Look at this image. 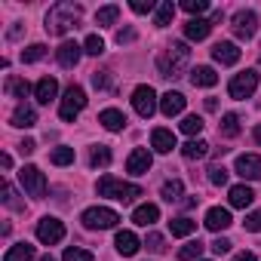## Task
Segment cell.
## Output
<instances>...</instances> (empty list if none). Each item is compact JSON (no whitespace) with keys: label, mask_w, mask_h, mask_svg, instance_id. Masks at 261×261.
I'll return each mask as SVG.
<instances>
[{"label":"cell","mask_w":261,"mask_h":261,"mask_svg":"<svg viewBox=\"0 0 261 261\" xmlns=\"http://www.w3.org/2000/svg\"><path fill=\"white\" fill-rule=\"evenodd\" d=\"M46 56V46L43 43H31L28 49H22V62H40Z\"/></svg>","instance_id":"cell-41"},{"label":"cell","mask_w":261,"mask_h":261,"mask_svg":"<svg viewBox=\"0 0 261 261\" xmlns=\"http://www.w3.org/2000/svg\"><path fill=\"white\" fill-rule=\"evenodd\" d=\"M56 92H59L56 77H40V80H37V86H34V95H37V101H40V105H49V101L56 98Z\"/></svg>","instance_id":"cell-17"},{"label":"cell","mask_w":261,"mask_h":261,"mask_svg":"<svg viewBox=\"0 0 261 261\" xmlns=\"http://www.w3.org/2000/svg\"><path fill=\"white\" fill-rule=\"evenodd\" d=\"M83 53H89V56H101V53H105V40H101L98 34H89L86 43H83Z\"/></svg>","instance_id":"cell-40"},{"label":"cell","mask_w":261,"mask_h":261,"mask_svg":"<svg viewBox=\"0 0 261 261\" xmlns=\"http://www.w3.org/2000/svg\"><path fill=\"white\" fill-rule=\"evenodd\" d=\"M7 92L16 95V98H25V95L31 92V86H28V80H22V77H7Z\"/></svg>","instance_id":"cell-32"},{"label":"cell","mask_w":261,"mask_h":261,"mask_svg":"<svg viewBox=\"0 0 261 261\" xmlns=\"http://www.w3.org/2000/svg\"><path fill=\"white\" fill-rule=\"evenodd\" d=\"M92 86H95V89H105V86H108V74H105V71H101V74L95 71V74H92Z\"/></svg>","instance_id":"cell-49"},{"label":"cell","mask_w":261,"mask_h":261,"mask_svg":"<svg viewBox=\"0 0 261 261\" xmlns=\"http://www.w3.org/2000/svg\"><path fill=\"white\" fill-rule=\"evenodd\" d=\"M49 160L56 163V166H68V163H74V148H56L53 154H49Z\"/></svg>","instance_id":"cell-37"},{"label":"cell","mask_w":261,"mask_h":261,"mask_svg":"<svg viewBox=\"0 0 261 261\" xmlns=\"http://www.w3.org/2000/svg\"><path fill=\"white\" fill-rule=\"evenodd\" d=\"M181 10L200 19V16H203V13L209 10V4H206V0H181Z\"/></svg>","instance_id":"cell-39"},{"label":"cell","mask_w":261,"mask_h":261,"mask_svg":"<svg viewBox=\"0 0 261 261\" xmlns=\"http://www.w3.org/2000/svg\"><path fill=\"white\" fill-rule=\"evenodd\" d=\"M151 163H154V157L145 148H136L133 154H129V160H126V172L129 175H145L151 169Z\"/></svg>","instance_id":"cell-12"},{"label":"cell","mask_w":261,"mask_h":261,"mask_svg":"<svg viewBox=\"0 0 261 261\" xmlns=\"http://www.w3.org/2000/svg\"><path fill=\"white\" fill-rule=\"evenodd\" d=\"M154 0H133V13H151Z\"/></svg>","instance_id":"cell-46"},{"label":"cell","mask_w":261,"mask_h":261,"mask_svg":"<svg viewBox=\"0 0 261 261\" xmlns=\"http://www.w3.org/2000/svg\"><path fill=\"white\" fill-rule=\"evenodd\" d=\"M172 16H175L172 0H163V4L157 7V19H154V25H157V28H166V25L172 22Z\"/></svg>","instance_id":"cell-30"},{"label":"cell","mask_w":261,"mask_h":261,"mask_svg":"<svg viewBox=\"0 0 261 261\" xmlns=\"http://www.w3.org/2000/svg\"><path fill=\"white\" fill-rule=\"evenodd\" d=\"M200 255H203V243H200V240H191L188 246L178 249V258H181V261H197Z\"/></svg>","instance_id":"cell-36"},{"label":"cell","mask_w":261,"mask_h":261,"mask_svg":"<svg viewBox=\"0 0 261 261\" xmlns=\"http://www.w3.org/2000/svg\"><path fill=\"white\" fill-rule=\"evenodd\" d=\"M62 261H95V258H92V252L74 246V249H65V258H62Z\"/></svg>","instance_id":"cell-42"},{"label":"cell","mask_w":261,"mask_h":261,"mask_svg":"<svg viewBox=\"0 0 261 261\" xmlns=\"http://www.w3.org/2000/svg\"><path fill=\"white\" fill-rule=\"evenodd\" d=\"M145 246H148L151 252H157V255H160V252H166V240H163L160 233H154V230L148 233V240H145Z\"/></svg>","instance_id":"cell-44"},{"label":"cell","mask_w":261,"mask_h":261,"mask_svg":"<svg viewBox=\"0 0 261 261\" xmlns=\"http://www.w3.org/2000/svg\"><path fill=\"white\" fill-rule=\"evenodd\" d=\"M181 133H185V136H200V133H203V117L188 114V117L181 120Z\"/></svg>","instance_id":"cell-34"},{"label":"cell","mask_w":261,"mask_h":261,"mask_svg":"<svg viewBox=\"0 0 261 261\" xmlns=\"http://www.w3.org/2000/svg\"><path fill=\"white\" fill-rule=\"evenodd\" d=\"M151 145H154V151H160V154H169L172 148H178V145H175V136L169 133V129H154V133H151Z\"/></svg>","instance_id":"cell-22"},{"label":"cell","mask_w":261,"mask_h":261,"mask_svg":"<svg viewBox=\"0 0 261 261\" xmlns=\"http://www.w3.org/2000/svg\"><path fill=\"white\" fill-rule=\"evenodd\" d=\"M77 19H80V7L77 4H56L46 13V31L49 34H68Z\"/></svg>","instance_id":"cell-2"},{"label":"cell","mask_w":261,"mask_h":261,"mask_svg":"<svg viewBox=\"0 0 261 261\" xmlns=\"http://www.w3.org/2000/svg\"><path fill=\"white\" fill-rule=\"evenodd\" d=\"M98 123H101L105 129H111V133H120V129L126 126V117H123V111H117V108H105V111L98 114Z\"/></svg>","instance_id":"cell-19"},{"label":"cell","mask_w":261,"mask_h":261,"mask_svg":"<svg viewBox=\"0 0 261 261\" xmlns=\"http://www.w3.org/2000/svg\"><path fill=\"white\" fill-rule=\"evenodd\" d=\"M203 224H206L209 230H215V233H218V230L230 227V224H233V218H230V212H227V209H221V206H212V209L206 212V221H203Z\"/></svg>","instance_id":"cell-14"},{"label":"cell","mask_w":261,"mask_h":261,"mask_svg":"<svg viewBox=\"0 0 261 261\" xmlns=\"http://www.w3.org/2000/svg\"><path fill=\"white\" fill-rule=\"evenodd\" d=\"M136 40V31L133 28H123L120 34H117V43H133Z\"/></svg>","instance_id":"cell-48"},{"label":"cell","mask_w":261,"mask_h":261,"mask_svg":"<svg viewBox=\"0 0 261 261\" xmlns=\"http://www.w3.org/2000/svg\"><path fill=\"white\" fill-rule=\"evenodd\" d=\"M83 108H86V92H83L80 86H68V89H65V98H62V105H59V117L68 120V123H74Z\"/></svg>","instance_id":"cell-4"},{"label":"cell","mask_w":261,"mask_h":261,"mask_svg":"<svg viewBox=\"0 0 261 261\" xmlns=\"http://www.w3.org/2000/svg\"><path fill=\"white\" fill-rule=\"evenodd\" d=\"M237 175H243L249 181L261 178V157L258 154H240L237 157Z\"/></svg>","instance_id":"cell-11"},{"label":"cell","mask_w":261,"mask_h":261,"mask_svg":"<svg viewBox=\"0 0 261 261\" xmlns=\"http://www.w3.org/2000/svg\"><path fill=\"white\" fill-rule=\"evenodd\" d=\"M40 261H56V258H49V255H43V258H40Z\"/></svg>","instance_id":"cell-54"},{"label":"cell","mask_w":261,"mask_h":261,"mask_svg":"<svg viewBox=\"0 0 261 261\" xmlns=\"http://www.w3.org/2000/svg\"><path fill=\"white\" fill-rule=\"evenodd\" d=\"M19 151H22V154H34V151H37V142H34V139H22Z\"/></svg>","instance_id":"cell-50"},{"label":"cell","mask_w":261,"mask_h":261,"mask_svg":"<svg viewBox=\"0 0 261 261\" xmlns=\"http://www.w3.org/2000/svg\"><path fill=\"white\" fill-rule=\"evenodd\" d=\"M255 142H258V145H261V123H258V126H255Z\"/></svg>","instance_id":"cell-53"},{"label":"cell","mask_w":261,"mask_h":261,"mask_svg":"<svg viewBox=\"0 0 261 261\" xmlns=\"http://www.w3.org/2000/svg\"><path fill=\"white\" fill-rule=\"evenodd\" d=\"M117 16H120V7H101V10L95 13V25H98V28H108V25L117 22Z\"/></svg>","instance_id":"cell-31"},{"label":"cell","mask_w":261,"mask_h":261,"mask_svg":"<svg viewBox=\"0 0 261 261\" xmlns=\"http://www.w3.org/2000/svg\"><path fill=\"white\" fill-rule=\"evenodd\" d=\"M218 129H221L224 139H237V136H240V117H237V114H224Z\"/></svg>","instance_id":"cell-28"},{"label":"cell","mask_w":261,"mask_h":261,"mask_svg":"<svg viewBox=\"0 0 261 261\" xmlns=\"http://www.w3.org/2000/svg\"><path fill=\"white\" fill-rule=\"evenodd\" d=\"M209 31H212V22H209V19H191V22L185 25V37H188V40H206Z\"/></svg>","instance_id":"cell-20"},{"label":"cell","mask_w":261,"mask_h":261,"mask_svg":"<svg viewBox=\"0 0 261 261\" xmlns=\"http://www.w3.org/2000/svg\"><path fill=\"white\" fill-rule=\"evenodd\" d=\"M80 53H83V49H80L77 43H71V40H65V43L59 46V53H56V59H59V65H62V68H74V65L80 62Z\"/></svg>","instance_id":"cell-16"},{"label":"cell","mask_w":261,"mask_h":261,"mask_svg":"<svg viewBox=\"0 0 261 261\" xmlns=\"http://www.w3.org/2000/svg\"><path fill=\"white\" fill-rule=\"evenodd\" d=\"M188 59H191V49H188L185 43H172V46L166 49V56L160 59V77H172V80L181 77Z\"/></svg>","instance_id":"cell-3"},{"label":"cell","mask_w":261,"mask_h":261,"mask_svg":"<svg viewBox=\"0 0 261 261\" xmlns=\"http://www.w3.org/2000/svg\"><path fill=\"white\" fill-rule=\"evenodd\" d=\"M108 163H111V151H108L105 145L92 148V154H89V166H92V169H105Z\"/></svg>","instance_id":"cell-33"},{"label":"cell","mask_w":261,"mask_h":261,"mask_svg":"<svg viewBox=\"0 0 261 261\" xmlns=\"http://www.w3.org/2000/svg\"><path fill=\"white\" fill-rule=\"evenodd\" d=\"M4 261H34V246L31 243H19V246H13L4 255Z\"/></svg>","instance_id":"cell-26"},{"label":"cell","mask_w":261,"mask_h":261,"mask_svg":"<svg viewBox=\"0 0 261 261\" xmlns=\"http://www.w3.org/2000/svg\"><path fill=\"white\" fill-rule=\"evenodd\" d=\"M233 261H258V258H255V252H237Z\"/></svg>","instance_id":"cell-51"},{"label":"cell","mask_w":261,"mask_h":261,"mask_svg":"<svg viewBox=\"0 0 261 261\" xmlns=\"http://www.w3.org/2000/svg\"><path fill=\"white\" fill-rule=\"evenodd\" d=\"M181 191H185V185H181L178 178H172V181L163 185V200H166V203H178V200H181Z\"/></svg>","instance_id":"cell-35"},{"label":"cell","mask_w":261,"mask_h":261,"mask_svg":"<svg viewBox=\"0 0 261 261\" xmlns=\"http://www.w3.org/2000/svg\"><path fill=\"white\" fill-rule=\"evenodd\" d=\"M80 221H83L89 230H108V227H114V224L120 221V215H117L114 209H108V206H92V209H86V212L80 215Z\"/></svg>","instance_id":"cell-5"},{"label":"cell","mask_w":261,"mask_h":261,"mask_svg":"<svg viewBox=\"0 0 261 261\" xmlns=\"http://www.w3.org/2000/svg\"><path fill=\"white\" fill-rule=\"evenodd\" d=\"M181 154H185L188 160H200V157H206V154H209V145H206L203 139H191V142L181 148Z\"/></svg>","instance_id":"cell-27"},{"label":"cell","mask_w":261,"mask_h":261,"mask_svg":"<svg viewBox=\"0 0 261 261\" xmlns=\"http://www.w3.org/2000/svg\"><path fill=\"white\" fill-rule=\"evenodd\" d=\"M243 224H246V230L258 233V230H261V209H258V212H252V215H246V221H243Z\"/></svg>","instance_id":"cell-45"},{"label":"cell","mask_w":261,"mask_h":261,"mask_svg":"<svg viewBox=\"0 0 261 261\" xmlns=\"http://www.w3.org/2000/svg\"><path fill=\"white\" fill-rule=\"evenodd\" d=\"M191 83H194V86H206V89H209V86H215V83H218V74H215L209 65H197V68L191 71Z\"/></svg>","instance_id":"cell-23"},{"label":"cell","mask_w":261,"mask_h":261,"mask_svg":"<svg viewBox=\"0 0 261 261\" xmlns=\"http://www.w3.org/2000/svg\"><path fill=\"white\" fill-rule=\"evenodd\" d=\"M212 59H215L218 65H237V62H240V49H237V43L221 40V43L212 46Z\"/></svg>","instance_id":"cell-13"},{"label":"cell","mask_w":261,"mask_h":261,"mask_svg":"<svg viewBox=\"0 0 261 261\" xmlns=\"http://www.w3.org/2000/svg\"><path fill=\"white\" fill-rule=\"evenodd\" d=\"M212 252H215V255H224V252H230V240H224V237H218V240L212 243Z\"/></svg>","instance_id":"cell-47"},{"label":"cell","mask_w":261,"mask_h":261,"mask_svg":"<svg viewBox=\"0 0 261 261\" xmlns=\"http://www.w3.org/2000/svg\"><path fill=\"white\" fill-rule=\"evenodd\" d=\"M0 166L10 169V166H13V157H10V154H4V157H0Z\"/></svg>","instance_id":"cell-52"},{"label":"cell","mask_w":261,"mask_h":261,"mask_svg":"<svg viewBox=\"0 0 261 261\" xmlns=\"http://www.w3.org/2000/svg\"><path fill=\"white\" fill-rule=\"evenodd\" d=\"M258 89V71H243V74H237L233 80H230V86H227V92H230V98H249L252 92Z\"/></svg>","instance_id":"cell-7"},{"label":"cell","mask_w":261,"mask_h":261,"mask_svg":"<svg viewBox=\"0 0 261 261\" xmlns=\"http://www.w3.org/2000/svg\"><path fill=\"white\" fill-rule=\"evenodd\" d=\"M19 181H22V188H25L28 197H43L46 194V178H43V172L37 166H22Z\"/></svg>","instance_id":"cell-8"},{"label":"cell","mask_w":261,"mask_h":261,"mask_svg":"<svg viewBox=\"0 0 261 261\" xmlns=\"http://www.w3.org/2000/svg\"><path fill=\"white\" fill-rule=\"evenodd\" d=\"M37 240H40L43 246L62 243V240H65V224H62L59 218H53V215L40 218V221H37Z\"/></svg>","instance_id":"cell-6"},{"label":"cell","mask_w":261,"mask_h":261,"mask_svg":"<svg viewBox=\"0 0 261 261\" xmlns=\"http://www.w3.org/2000/svg\"><path fill=\"white\" fill-rule=\"evenodd\" d=\"M0 191H4V203H7L10 209H25V203L16 197V188H13L10 181H4V188H0Z\"/></svg>","instance_id":"cell-38"},{"label":"cell","mask_w":261,"mask_h":261,"mask_svg":"<svg viewBox=\"0 0 261 261\" xmlns=\"http://www.w3.org/2000/svg\"><path fill=\"white\" fill-rule=\"evenodd\" d=\"M157 218H160V209H157L154 203H145V206H139V209L133 212V221H136L139 227H151Z\"/></svg>","instance_id":"cell-25"},{"label":"cell","mask_w":261,"mask_h":261,"mask_svg":"<svg viewBox=\"0 0 261 261\" xmlns=\"http://www.w3.org/2000/svg\"><path fill=\"white\" fill-rule=\"evenodd\" d=\"M185 101H188V98H185L181 92H166V95L160 98V111H163L166 117H178V114L185 111Z\"/></svg>","instance_id":"cell-18"},{"label":"cell","mask_w":261,"mask_h":261,"mask_svg":"<svg viewBox=\"0 0 261 261\" xmlns=\"http://www.w3.org/2000/svg\"><path fill=\"white\" fill-rule=\"evenodd\" d=\"M133 108H136V114L139 117H154V111H157V92L151 89V86H136V92H133Z\"/></svg>","instance_id":"cell-9"},{"label":"cell","mask_w":261,"mask_h":261,"mask_svg":"<svg viewBox=\"0 0 261 261\" xmlns=\"http://www.w3.org/2000/svg\"><path fill=\"white\" fill-rule=\"evenodd\" d=\"M95 191H98V197H114V200H120V203H133V200L142 197V188H139V185L120 181V178H114V175H101Z\"/></svg>","instance_id":"cell-1"},{"label":"cell","mask_w":261,"mask_h":261,"mask_svg":"<svg viewBox=\"0 0 261 261\" xmlns=\"http://www.w3.org/2000/svg\"><path fill=\"white\" fill-rule=\"evenodd\" d=\"M169 230H172V237H191L197 230V221H191V218H172Z\"/></svg>","instance_id":"cell-29"},{"label":"cell","mask_w":261,"mask_h":261,"mask_svg":"<svg viewBox=\"0 0 261 261\" xmlns=\"http://www.w3.org/2000/svg\"><path fill=\"white\" fill-rule=\"evenodd\" d=\"M114 246H117L120 255H136V252L142 249V243H139V237H136L133 230H120L117 240H114Z\"/></svg>","instance_id":"cell-15"},{"label":"cell","mask_w":261,"mask_h":261,"mask_svg":"<svg viewBox=\"0 0 261 261\" xmlns=\"http://www.w3.org/2000/svg\"><path fill=\"white\" fill-rule=\"evenodd\" d=\"M233 34L240 37V40H252L255 37V31H258V16L252 13V10H240L237 16H233Z\"/></svg>","instance_id":"cell-10"},{"label":"cell","mask_w":261,"mask_h":261,"mask_svg":"<svg viewBox=\"0 0 261 261\" xmlns=\"http://www.w3.org/2000/svg\"><path fill=\"white\" fill-rule=\"evenodd\" d=\"M34 123H37V111H34L31 105L22 101V105L13 111V126H19V129H31Z\"/></svg>","instance_id":"cell-21"},{"label":"cell","mask_w":261,"mask_h":261,"mask_svg":"<svg viewBox=\"0 0 261 261\" xmlns=\"http://www.w3.org/2000/svg\"><path fill=\"white\" fill-rule=\"evenodd\" d=\"M227 197H230V206H233V209H246V206L255 200V194H252L249 185H233Z\"/></svg>","instance_id":"cell-24"},{"label":"cell","mask_w":261,"mask_h":261,"mask_svg":"<svg viewBox=\"0 0 261 261\" xmlns=\"http://www.w3.org/2000/svg\"><path fill=\"white\" fill-rule=\"evenodd\" d=\"M209 181H212V185H218V188H221V185H227V169H224V166H218V163H215V166H209Z\"/></svg>","instance_id":"cell-43"}]
</instances>
